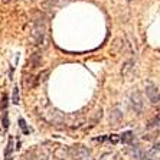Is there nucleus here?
<instances>
[{"label":"nucleus","mask_w":160,"mask_h":160,"mask_svg":"<svg viewBox=\"0 0 160 160\" xmlns=\"http://www.w3.org/2000/svg\"><path fill=\"white\" fill-rule=\"evenodd\" d=\"M45 35H46V22L45 19H36L32 26V32H30V39L33 42V45L39 46L42 42L45 41Z\"/></svg>","instance_id":"1"},{"label":"nucleus","mask_w":160,"mask_h":160,"mask_svg":"<svg viewBox=\"0 0 160 160\" xmlns=\"http://www.w3.org/2000/svg\"><path fill=\"white\" fill-rule=\"evenodd\" d=\"M69 157L72 160H87L89 159V150L85 146H72L69 147Z\"/></svg>","instance_id":"2"},{"label":"nucleus","mask_w":160,"mask_h":160,"mask_svg":"<svg viewBox=\"0 0 160 160\" xmlns=\"http://www.w3.org/2000/svg\"><path fill=\"white\" fill-rule=\"evenodd\" d=\"M146 95L149 98V101L153 105H159L160 104V91L157 89V87L152 82L146 84Z\"/></svg>","instance_id":"3"},{"label":"nucleus","mask_w":160,"mask_h":160,"mask_svg":"<svg viewBox=\"0 0 160 160\" xmlns=\"http://www.w3.org/2000/svg\"><path fill=\"white\" fill-rule=\"evenodd\" d=\"M130 105L131 108L134 110V112H137V114H142L143 112V108H144V102H143V95L142 92H133L130 95Z\"/></svg>","instance_id":"4"},{"label":"nucleus","mask_w":160,"mask_h":160,"mask_svg":"<svg viewBox=\"0 0 160 160\" xmlns=\"http://www.w3.org/2000/svg\"><path fill=\"white\" fill-rule=\"evenodd\" d=\"M52 157L55 160H65L69 157V149H65L63 146H58L52 150Z\"/></svg>","instance_id":"5"},{"label":"nucleus","mask_w":160,"mask_h":160,"mask_svg":"<svg viewBox=\"0 0 160 160\" xmlns=\"http://www.w3.org/2000/svg\"><path fill=\"white\" fill-rule=\"evenodd\" d=\"M15 137H9V143L8 146H6V150H4V160H12V157H13V150L16 149L15 147Z\"/></svg>","instance_id":"6"},{"label":"nucleus","mask_w":160,"mask_h":160,"mask_svg":"<svg viewBox=\"0 0 160 160\" xmlns=\"http://www.w3.org/2000/svg\"><path fill=\"white\" fill-rule=\"evenodd\" d=\"M97 142H108L111 144H117L118 142H121V136H117V134H110V136H105V137L101 138H95Z\"/></svg>","instance_id":"7"},{"label":"nucleus","mask_w":160,"mask_h":160,"mask_svg":"<svg viewBox=\"0 0 160 160\" xmlns=\"http://www.w3.org/2000/svg\"><path fill=\"white\" fill-rule=\"evenodd\" d=\"M133 65H134L133 61H127V62L123 65V69H121V75H123V77H128V74H130L131 69H133Z\"/></svg>","instance_id":"8"},{"label":"nucleus","mask_w":160,"mask_h":160,"mask_svg":"<svg viewBox=\"0 0 160 160\" xmlns=\"http://www.w3.org/2000/svg\"><path fill=\"white\" fill-rule=\"evenodd\" d=\"M100 160H118V156H117L116 153L108 152V153H102L100 156Z\"/></svg>","instance_id":"9"},{"label":"nucleus","mask_w":160,"mask_h":160,"mask_svg":"<svg viewBox=\"0 0 160 160\" xmlns=\"http://www.w3.org/2000/svg\"><path fill=\"white\" fill-rule=\"evenodd\" d=\"M131 140H133V133H131V131H126V133L121 134V143L130 144Z\"/></svg>","instance_id":"10"},{"label":"nucleus","mask_w":160,"mask_h":160,"mask_svg":"<svg viewBox=\"0 0 160 160\" xmlns=\"http://www.w3.org/2000/svg\"><path fill=\"white\" fill-rule=\"evenodd\" d=\"M19 127L22 128V131L25 134H29L30 133V130L28 128V126H26V121H25V118H19Z\"/></svg>","instance_id":"11"},{"label":"nucleus","mask_w":160,"mask_h":160,"mask_svg":"<svg viewBox=\"0 0 160 160\" xmlns=\"http://www.w3.org/2000/svg\"><path fill=\"white\" fill-rule=\"evenodd\" d=\"M2 123H3V128H9V118H8V111H3L2 114Z\"/></svg>","instance_id":"12"},{"label":"nucleus","mask_w":160,"mask_h":160,"mask_svg":"<svg viewBox=\"0 0 160 160\" xmlns=\"http://www.w3.org/2000/svg\"><path fill=\"white\" fill-rule=\"evenodd\" d=\"M22 160H38V157H36V153L35 152H28L25 156H23V159Z\"/></svg>","instance_id":"13"},{"label":"nucleus","mask_w":160,"mask_h":160,"mask_svg":"<svg viewBox=\"0 0 160 160\" xmlns=\"http://www.w3.org/2000/svg\"><path fill=\"white\" fill-rule=\"evenodd\" d=\"M157 126H160V116H156L153 120L149 121V127H157Z\"/></svg>","instance_id":"14"},{"label":"nucleus","mask_w":160,"mask_h":160,"mask_svg":"<svg viewBox=\"0 0 160 160\" xmlns=\"http://www.w3.org/2000/svg\"><path fill=\"white\" fill-rule=\"evenodd\" d=\"M13 104H19V88H13Z\"/></svg>","instance_id":"15"},{"label":"nucleus","mask_w":160,"mask_h":160,"mask_svg":"<svg viewBox=\"0 0 160 160\" xmlns=\"http://www.w3.org/2000/svg\"><path fill=\"white\" fill-rule=\"evenodd\" d=\"M6 104H8V97H6V94H3L2 95V102H0V107H2L3 111H6Z\"/></svg>","instance_id":"16"},{"label":"nucleus","mask_w":160,"mask_h":160,"mask_svg":"<svg viewBox=\"0 0 160 160\" xmlns=\"http://www.w3.org/2000/svg\"><path fill=\"white\" fill-rule=\"evenodd\" d=\"M112 116H114V117H112V118H110V120H111V121H118V120H120V117H121V114H120V111H118V110H116Z\"/></svg>","instance_id":"17"},{"label":"nucleus","mask_w":160,"mask_h":160,"mask_svg":"<svg viewBox=\"0 0 160 160\" xmlns=\"http://www.w3.org/2000/svg\"><path fill=\"white\" fill-rule=\"evenodd\" d=\"M3 2H4V3H6V2H9V0H3Z\"/></svg>","instance_id":"18"},{"label":"nucleus","mask_w":160,"mask_h":160,"mask_svg":"<svg viewBox=\"0 0 160 160\" xmlns=\"http://www.w3.org/2000/svg\"><path fill=\"white\" fill-rule=\"evenodd\" d=\"M87 160H92V159H87Z\"/></svg>","instance_id":"19"}]
</instances>
